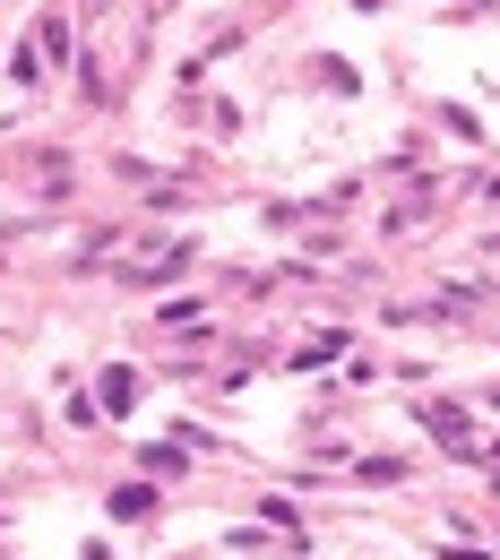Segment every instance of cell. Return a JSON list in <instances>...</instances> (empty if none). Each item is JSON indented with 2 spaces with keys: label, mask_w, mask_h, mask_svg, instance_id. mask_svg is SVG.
I'll return each instance as SVG.
<instances>
[{
  "label": "cell",
  "mask_w": 500,
  "mask_h": 560,
  "mask_svg": "<svg viewBox=\"0 0 500 560\" xmlns=\"http://www.w3.org/2000/svg\"><path fill=\"white\" fill-rule=\"evenodd\" d=\"M423 422H431V440H440L449 457H484V440L466 431V415H457V406H423Z\"/></svg>",
  "instance_id": "cell-1"
},
{
  "label": "cell",
  "mask_w": 500,
  "mask_h": 560,
  "mask_svg": "<svg viewBox=\"0 0 500 560\" xmlns=\"http://www.w3.org/2000/svg\"><path fill=\"white\" fill-rule=\"evenodd\" d=\"M130 397H139V371H130V362H113V371L95 380V406H104V415H130Z\"/></svg>",
  "instance_id": "cell-2"
},
{
  "label": "cell",
  "mask_w": 500,
  "mask_h": 560,
  "mask_svg": "<svg viewBox=\"0 0 500 560\" xmlns=\"http://www.w3.org/2000/svg\"><path fill=\"white\" fill-rule=\"evenodd\" d=\"M147 509H155V491H147V483H121V491H113V517H147Z\"/></svg>",
  "instance_id": "cell-3"
},
{
  "label": "cell",
  "mask_w": 500,
  "mask_h": 560,
  "mask_svg": "<svg viewBox=\"0 0 500 560\" xmlns=\"http://www.w3.org/2000/svg\"><path fill=\"white\" fill-rule=\"evenodd\" d=\"M35 70H44V52H35V44H18V52H9V78H18V86H35Z\"/></svg>",
  "instance_id": "cell-4"
},
{
  "label": "cell",
  "mask_w": 500,
  "mask_h": 560,
  "mask_svg": "<svg viewBox=\"0 0 500 560\" xmlns=\"http://www.w3.org/2000/svg\"><path fill=\"white\" fill-rule=\"evenodd\" d=\"M354 9H380V0H354Z\"/></svg>",
  "instance_id": "cell-5"
},
{
  "label": "cell",
  "mask_w": 500,
  "mask_h": 560,
  "mask_svg": "<svg viewBox=\"0 0 500 560\" xmlns=\"http://www.w3.org/2000/svg\"><path fill=\"white\" fill-rule=\"evenodd\" d=\"M492 406H500V388H492Z\"/></svg>",
  "instance_id": "cell-6"
}]
</instances>
